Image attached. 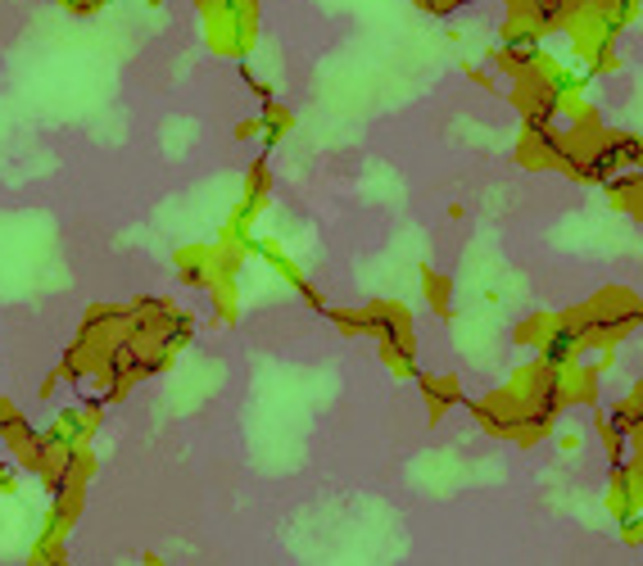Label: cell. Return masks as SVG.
I'll use <instances>...</instances> for the list:
<instances>
[{
    "label": "cell",
    "instance_id": "15",
    "mask_svg": "<svg viewBox=\"0 0 643 566\" xmlns=\"http://www.w3.org/2000/svg\"><path fill=\"white\" fill-rule=\"evenodd\" d=\"M290 132H295V109H286L281 100H268V104H263V113H258V141L273 149V145H281Z\"/></svg>",
    "mask_w": 643,
    "mask_h": 566
},
{
    "label": "cell",
    "instance_id": "5",
    "mask_svg": "<svg viewBox=\"0 0 643 566\" xmlns=\"http://www.w3.org/2000/svg\"><path fill=\"white\" fill-rule=\"evenodd\" d=\"M602 371L598 358H572V363H562L557 367V399L562 408L572 412V408H598V395H602Z\"/></svg>",
    "mask_w": 643,
    "mask_h": 566
},
{
    "label": "cell",
    "instance_id": "21",
    "mask_svg": "<svg viewBox=\"0 0 643 566\" xmlns=\"http://www.w3.org/2000/svg\"><path fill=\"white\" fill-rule=\"evenodd\" d=\"M467 78H472L476 87H485V91H503V87H499V78H495V73H489V68H467Z\"/></svg>",
    "mask_w": 643,
    "mask_h": 566
},
{
    "label": "cell",
    "instance_id": "14",
    "mask_svg": "<svg viewBox=\"0 0 643 566\" xmlns=\"http://www.w3.org/2000/svg\"><path fill=\"white\" fill-rule=\"evenodd\" d=\"M376 358L395 376V381H418V345L403 340H376Z\"/></svg>",
    "mask_w": 643,
    "mask_h": 566
},
{
    "label": "cell",
    "instance_id": "18",
    "mask_svg": "<svg viewBox=\"0 0 643 566\" xmlns=\"http://www.w3.org/2000/svg\"><path fill=\"white\" fill-rule=\"evenodd\" d=\"M463 5H472V0H418V10H426V14H440V19L458 14Z\"/></svg>",
    "mask_w": 643,
    "mask_h": 566
},
{
    "label": "cell",
    "instance_id": "22",
    "mask_svg": "<svg viewBox=\"0 0 643 566\" xmlns=\"http://www.w3.org/2000/svg\"><path fill=\"white\" fill-rule=\"evenodd\" d=\"M236 141H258V113H250V119L236 123Z\"/></svg>",
    "mask_w": 643,
    "mask_h": 566
},
{
    "label": "cell",
    "instance_id": "16",
    "mask_svg": "<svg viewBox=\"0 0 643 566\" xmlns=\"http://www.w3.org/2000/svg\"><path fill=\"white\" fill-rule=\"evenodd\" d=\"M204 295H213V313H218V322H222V326H232V322L241 318V277H226V273H218V277H213V286H209Z\"/></svg>",
    "mask_w": 643,
    "mask_h": 566
},
{
    "label": "cell",
    "instance_id": "9",
    "mask_svg": "<svg viewBox=\"0 0 643 566\" xmlns=\"http://www.w3.org/2000/svg\"><path fill=\"white\" fill-rule=\"evenodd\" d=\"M73 521L68 512H59V508H51L46 512V525H42V535L32 540V566H64L68 562V531H73Z\"/></svg>",
    "mask_w": 643,
    "mask_h": 566
},
{
    "label": "cell",
    "instance_id": "10",
    "mask_svg": "<svg viewBox=\"0 0 643 566\" xmlns=\"http://www.w3.org/2000/svg\"><path fill=\"white\" fill-rule=\"evenodd\" d=\"M250 258H263V263H268V268H273V273H277V277H281L295 295H304V290H309V273L299 268V263L281 249V241H277V236H268V232H254V236H250Z\"/></svg>",
    "mask_w": 643,
    "mask_h": 566
},
{
    "label": "cell",
    "instance_id": "7",
    "mask_svg": "<svg viewBox=\"0 0 643 566\" xmlns=\"http://www.w3.org/2000/svg\"><path fill=\"white\" fill-rule=\"evenodd\" d=\"M367 318V340H403V345H418V331H412V313L395 299H372L363 304Z\"/></svg>",
    "mask_w": 643,
    "mask_h": 566
},
{
    "label": "cell",
    "instance_id": "19",
    "mask_svg": "<svg viewBox=\"0 0 643 566\" xmlns=\"http://www.w3.org/2000/svg\"><path fill=\"white\" fill-rule=\"evenodd\" d=\"M59 5L73 14V19H96L104 10V0H59Z\"/></svg>",
    "mask_w": 643,
    "mask_h": 566
},
{
    "label": "cell",
    "instance_id": "4",
    "mask_svg": "<svg viewBox=\"0 0 643 566\" xmlns=\"http://www.w3.org/2000/svg\"><path fill=\"white\" fill-rule=\"evenodd\" d=\"M268 204H273V173L263 159H254L250 173H245V196L236 200V209L226 213L222 226H232V232H241V236H254V226H258L263 213H268Z\"/></svg>",
    "mask_w": 643,
    "mask_h": 566
},
{
    "label": "cell",
    "instance_id": "17",
    "mask_svg": "<svg viewBox=\"0 0 643 566\" xmlns=\"http://www.w3.org/2000/svg\"><path fill=\"white\" fill-rule=\"evenodd\" d=\"M422 290H426L431 309H435L440 318H453V286H448V277H444V273L422 268Z\"/></svg>",
    "mask_w": 643,
    "mask_h": 566
},
{
    "label": "cell",
    "instance_id": "23",
    "mask_svg": "<svg viewBox=\"0 0 643 566\" xmlns=\"http://www.w3.org/2000/svg\"><path fill=\"white\" fill-rule=\"evenodd\" d=\"M562 453H580V435H562Z\"/></svg>",
    "mask_w": 643,
    "mask_h": 566
},
{
    "label": "cell",
    "instance_id": "2",
    "mask_svg": "<svg viewBox=\"0 0 643 566\" xmlns=\"http://www.w3.org/2000/svg\"><path fill=\"white\" fill-rule=\"evenodd\" d=\"M200 27H204V46L218 59H245L258 46V0H196Z\"/></svg>",
    "mask_w": 643,
    "mask_h": 566
},
{
    "label": "cell",
    "instance_id": "13",
    "mask_svg": "<svg viewBox=\"0 0 643 566\" xmlns=\"http://www.w3.org/2000/svg\"><path fill=\"white\" fill-rule=\"evenodd\" d=\"M602 191H608V204L630 213L634 222H643V168L639 173H621L612 181H602Z\"/></svg>",
    "mask_w": 643,
    "mask_h": 566
},
{
    "label": "cell",
    "instance_id": "11",
    "mask_svg": "<svg viewBox=\"0 0 643 566\" xmlns=\"http://www.w3.org/2000/svg\"><path fill=\"white\" fill-rule=\"evenodd\" d=\"M173 268H177V281H181V286L209 290L213 277H218V254H213V245H204V241L181 245V249L173 254Z\"/></svg>",
    "mask_w": 643,
    "mask_h": 566
},
{
    "label": "cell",
    "instance_id": "3",
    "mask_svg": "<svg viewBox=\"0 0 643 566\" xmlns=\"http://www.w3.org/2000/svg\"><path fill=\"white\" fill-rule=\"evenodd\" d=\"M0 448H10L14 467L27 471V476H36V480H42V471L55 458V448L46 444V435L23 418L14 399H0Z\"/></svg>",
    "mask_w": 643,
    "mask_h": 566
},
{
    "label": "cell",
    "instance_id": "20",
    "mask_svg": "<svg viewBox=\"0 0 643 566\" xmlns=\"http://www.w3.org/2000/svg\"><path fill=\"white\" fill-rule=\"evenodd\" d=\"M621 544L625 548H643V512L630 517V521H621Z\"/></svg>",
    "mask_w": 643,
    "mask_h": 566
},
{
    "label": "cell",
    "instance_id": "6",
    "mask_svg": "<svg viewBox=\"0 0 643 566\" xmlns=\"http://www.w3.org/2000/svg\"><path fill=\"white\" fill-rule=\"evenodd\" d=\"M100 408L96 403H64L55 418H51V426L42 431L46 435V444L59 453V448H82V444H91L96 440V431H100Z\"/></svg>",
    "mask_w": 643,
    "mask_h": 566
},
{
    "label": "cell",
    "instance_id": "12",
    "mask_svg": "<svg viewBox=\"0 0 643 566\" xmlns=\"http://www.w3.org/2000/svg\"><path fill=\"white\" fill-rule=\"evenodd\" d=\"M602 503H608V517H612L617 525L643 512V503H639V485H634V476H630V467H625V463H612L608 495H602Z\"/></svg>",
    "mask_w": 643,
    "mask_h": 566
},
{
    "label": "cell",
    "instance_id": "8",
    "mask_svg": "<svg viewBox=\"0 0 643 566\" xmlns=\"http://www.w3.org/2000/svg\"><path fill=\"white\" fill-rule=\"evenodd\" d=\"M418 386H422V399H426V418H431V426H440L453 408L467 403L463 381H458L453 371H418Z\"/></svg>",
    "mask_w": 643,
    "mask_h": 566
},
{
    "label": "cell",
    "instance_id": "1",
    "mask_svg": "<svg viewBox=\"0 0 643 566\" xmlns=\"http://www.w3.org/2000/svg\"><path fill=\"white\" fill-rule=\"evenodd\" d=\"M576 313L589 340V354H602V349H617L621 340H630L643 326V295L630 286H602L585 304H576Z\"/></svg>",
    "mask_w": 643,
    "mask_h": 566
}]
</instances>
